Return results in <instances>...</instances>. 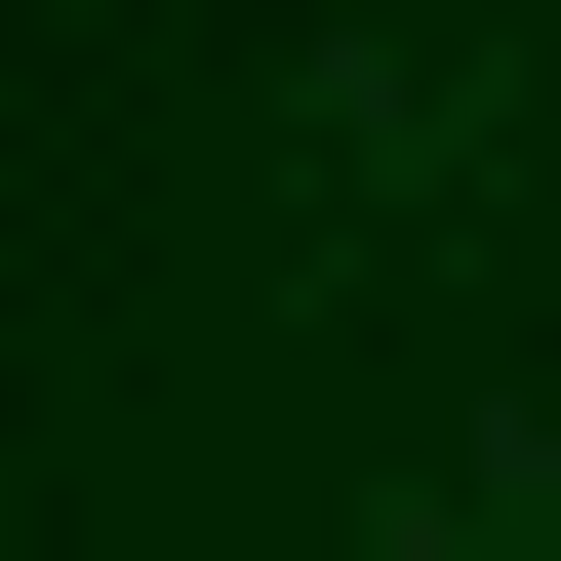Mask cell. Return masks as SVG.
Wrapping results in <instances>:
<instances>
[{
    "label": "cell",
    "mask_w": 561,
    "mask_h": 561,
    "mask_svg": "<svg viewBox=\"0 0 561 561\" xmlns=\"http://www.w3.org/2000/svg\"><path fill=\"white\" fill-rule=\"evenodd\" d=\"M362 561H561V442H442V481H401Z\"/></svg>",
    "instance_id": "cell-1"
}]
</instances>
